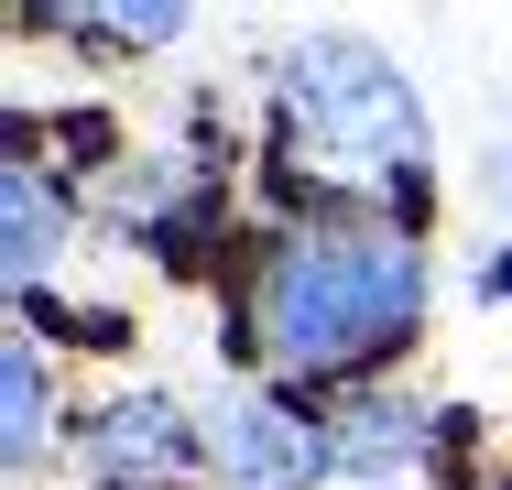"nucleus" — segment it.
<instances>
[{
  "label": "nucleus",
  "mask_w": 512,
  "mask_h": 490,
  "mask_svg": "<svg viewBox=\"0 0 512 490\" xmlns=\"http://www.w3.org/2000/svg\"><path fill=\"white\" fill-rule=\"evenodd\" d=\"M425 316V262L414 240L338 229V240H284L262 273V338L284 371H360Z\"/></svg>",
  "instance_id": "nucleus-1"
},
{
  "label": "nucleus",
  "mask_w": 512,
  "mask_h": 490,
  "mask_svg": "<svg viewBox=\"0 0 512 490\" xmlns=\"http://www.w3.org/2000/svg\"><path fill=\"white\" fill-rule=\"evenodd\" d=\"M273 98H284V142L295 164L338 175V186H414L425 175V98L404 88L393 55L316 33L273 55Z\"/></svg>",
  "instance_id": "nucleus-2"
},
{
  "label": "nucleus",
  "mask_w": 512,
  "mask_h": 490,
  "mask_svg": "<svg viewBox=\"0 0 512 490\" xmlns=\"http://www.w3.org/2000/svg\"><path fill=\"white\" fill-rule=\"evenodd\" d=\"M88 447H99L109 490H131V480L164 490V480H186V469H197V436H186V414H175L164 392H120V403L99 414V436H88Z\"/></svg>",
  "instance_id": "nucleus-3"
},
{
  "label": "nucleus",
  "mask_w": 512,
  "mask_h": 490,
  "mask_svg": "<svg viewBox=\"0 0 512 490\" xmlns=\"http://www.w3.org/2000/svg\"><path fill=\"white\" fill-rule=\"evenodd\" d=\"M207 458H218L240 490H295L306 469H327V447H316V436L284 414V403H218V436H207Z\"/></svg>",
  "instance_id": "nucleus-4"
},
{
  "label": "nucleus",
  "mask_w": 512,
  "mask_h": 490,
  "mask_svg": "<svg viewBox=\"0 0 512 490\" xmlns=\"http://www.w3.org/2000/svg\"><path fill=\"white\" fill-rule=\"evenodd\" d=\"M316 447H327V469H349V480H404V469H425V447H436V414H425V403H349Z\"/></svg>",
  "instance_id": "nucleus-5"
},
{
  "label": "nucleus",
  "mask_w": 512,
  "mask_h": 490,
  "mask_svg": "<svg viewBox=\"0 0 512 490\" xmlns=\"http://www.w3.org/2000/svg\"><path fill=\"white\" fill-rule=\"evenodd\" d=\"M55 251H66V207L44 196L33 164H11V284H44Z\"/></svg>",
  "instance_id": "nucleus-6"
},
{
  "label": "nucleus",
  "mask_w": 512,
  "mask_h": 490,
  "mask_svg": "<svg viewBox=\"0 0 512 490\" xmlns=\"http://www.w3.org/2000/svg\"><path fill=\"white\" fill-rule=\"evenodd\" d=\"M55 33H88V44H175L186 11L153 0V11H55Z\"/></svg>",
  "instance_id": "nucleus-7"
},
{
  "label": "nucleus",
  "mask_w": 512,
  "mask_h": 490,
  "mask_svg": "<svg viewBox=\"0 0 512 490\" xmlns=\"http://www.w3.org/2000/svg\"><path fill=\"white\" fill-rule=\"evenodd\" d=\"M33 447H44V360L11 349V469H33Z\"/></svg>",
  "instance_id": "nucleus-8"
}]
</instances>
